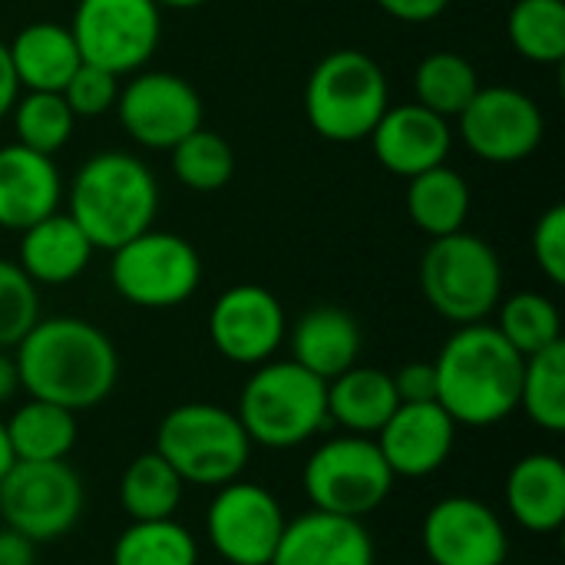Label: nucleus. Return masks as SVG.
I'll list each match as a JSON object with an SVG mask.
<instances>
[{
    "label": "nucleus",
    "mask_w": 565,
    "mask_h": 565,
    "mask_svg": "<svg viewBox=\"0 0 565 565\" xmlns=\"http://www.w3.org/2000/svg\"><path fill=\"white\" fill-rule=\"evenodd\" d=\"M20 391L73 414L99 407L119 384V354L109 334L83 318H40L13 348Z\"/></svg>",
    "instance_id": "f257e3e1"
},
{
    "label": "nucleus",
    "mask_w": 565,
    "mask_h": 565,
    "mask_svg": "<svg viewBox=\"0 0 565 565\" xmlns=\"http://www.w3.org/2000/svg\"><path fill=\"white\" fill-rule=\"evenodd\" d=\"M437 404L457 427H497L520 404L523 354L490 324H460L434 358Z\"/></svg>",
    "instance_id": "f03ea898"
},
{
    "label": "nucleus",
    "mask_w": 565,
    "mask_h": 565,
    "mask_svg": "<svg viewBox=\"0 0 565 565\" xmlns=\"http://www.w3.org/2000/svg\"><path fill=\"white\" fill-rule=\"evenodd\" d=\"M156 212L159 182L152 169L122 149L89 156L66 189V215L83 228L89 245L103 252H116L152 228Z\"/></svg>",
    "instance_id": "7ed1b4c3"
},
{
    "label": "nucleus",
    "mask_w": 565,
    "mask_h": 565,
    "mask_svg": "<svg viewBox=\"0 0 565 565\" xmlns=\"http://www.w3.org/2000/svg\"><path fill=\"white\" fill-rule=\"evenodd\" d=\"M252 447L295 450L315 440L328 420V384L295 364L271 358L252 367L235 407Z\"/></svg>",
    "instance_id": "20e7f679"
},
{
    "label": "nucleus",
    "mask_w": 565,
    "mask_h": 565,
    "mask_svg": "<svg viewBox=\"0 0 565 565\" xmlns=\"http://www.w3.org/2000/svg\"><path fill=\"white\" fill-rule=\"evenodd\" d=\"M152 450L185 480V487L218 490L245 473L255 447L235 411L189 401L159 420Z\"/></svg>",
    "instance_id": "39448f33"
},
{
    "label": "nucleus",
    "mask_w": 565,
    "mask_h": 565,
    "mask_svg": "<svg viewBox=\"0 0 565 565\" xmlns=\"http://www.w3.org/2000/svg\"><path fill=\"white\" fill-rule=\"evenodd\" d=\"M391 106L384 66L364 50H334L305 83V116L328 142H361Z\"/></svg>",
    "instance_id": "423d86ee"
},
{
    "label": "nucleus",
    "mask_w": 565,
    "mask_h": 565,
    "mask_svg": "<svg viewBox=\"0 0 565 565\" xmlns=\"http://www.w3.org/2000/svg\"><path fill=\"white\" fill-rule=\"evenodd\" d=\"M417 278L424 301L454 328L487 321L503 298V262L497 248L467 228L430 238Z\"/></svg>",
    "instance_id": "0eeeda50"
},
{
    "label": "nucleus",
    "mask_w": 565,
    "mask_h": 565,
    "mask_svg": "<svg viewBox=\"0 0 565 565\" xmlns=\"http://www.w3.org/2000/svg\"><path fill=\"white\" fill-rule=\"evenodd\" d=\"M394 473L374 437L341 434L321 440L301 470V487L311 510L364 520L394 493Z\"/></svg>",
    "instance_id": "6e6552de"
},
{
    "label": "nucleus",
    "mask_w": 565,
    "mask_h": 565,
    "mask_svg": "<svg viewBox=\"0 0 565 565\" xmlns=\"http://www.w3.org/2000/svg\"><path fill=\"white\" fill-rule=\"evenodd\" d=\"M109 255V281L116 295L146 311L179 308L202 285V258L195 245L175 232L146 228Z\"/></svg>",
    "instance_id": "1a4fd4ad"
},
{
    "label": "nucleus",
    "mask_w": 565,
    "mask_h": 565,
    "mask_svg": "<svg viewBox=\"0 0 565 565\" xmlns=\"http://www.w3.org/2000/svg\"><path fill=\"white\" fill-rule=\"evenodd\" d=\"M79 60L109 73L132 76L146 70L162 40V10L156 0H79L70 20Z\"/></svg>",
    "instance_id": "9d476101"
},
{
    "label": "nucleus",
    "mask_w": 565,
    "mask_h": 565,
    "mask_svg": "<svg viewBox=\"0 0 565 565\" xmlns=\"http://www.w3.org/2000/svg\"><path fill=\"white\" fill-rule=\"evenodd\" d=\"M86 510V487L66 460L13 463L0 480V520L26 540L53 543L73 533Z\"/></svg>",
    "instance_id": "9b49d317"
},
{
    "label": "nucleus",
    "mask_w": 565,
    "mask_h": 565,
    "mask_svg": "<svg viewBox=\"0 0 565 565\" xmlns=\"http://www.w3.org/2000/svg\"><path fill=\"white\" fill-rule=\"evenodd\" d=\"M278 497L252 480H232L215 490L205 510V543L228 565H271L285 533Z\"/></svg>",
    "instance_id": "f8f14e48"
},
{
    "label": "nucleus",
    "mask_w": 565,
    "mask_h": 565,
    "mask_svg": "<svg viewBox=\"0 0 565 565\" xmlns=\"http://www.w3.org/2000/svg\"><path fill=\"white\" fill-rule=\"evenodd\" d=\"M116 116L126 136L152 152H169L179 139L195 132L205 119L199 89L166 70H139L119 86Z\"/></svg>",
    "instance_id": "ddd939ff"
},
{
    "label": "nucleus",
    "mask_w": 565,
    "mask_h": 565,
    "mask_svg": "<svg viewBox=\"0 0 565 565\" xmlns=\"http://www.w3.org/2000/svg\"><path fill=\"white\" fill-rule=\"evenodd\" d=\"M457 119L463 146L493 166L530 159L546 136L540 103L516 86H480Z\"/></svg>",
    "instance_id": "4468645a"
},
{
    "label": "nucleus",
    "mask_w": 565,
    "mask_h": 565,
    "mask_svg": "<svg viewBox=\"0 0 565 565\" xmlns=\"http://www.w3.org/2000/svg\"><path fill=\"white\" fill-rule=\"evenodd\" d=\"M285 334V305L265 285H232L209 308V341L228 364L258 367L271 361Z\"/></svg>",
    "instance_id": "2eb2a0df"
},
{
    "label": "nucleus",
    "mask_w": 565,
    "mask_h": 565,
    "mask_svg": "<svg viewBox=\"0 0 565 565\" xmlns=\"http://www.w3.org/2000/svg\"><path fill=\"white\" fill-rule=\"evenodd\" d=\"M420 546L434 565H507L503 516L477 497H444L420 523Z\"/></svg>",
    "instance_id": "dca6fc26"
},
{
    "label": "nucleus",
    "mask_w": 565,
    "mask_h": 565,
    "mask_svg": "<svg viewBox=\"0 0 565 565\" xmlns=\"http://www.w3.org/2000/svg\"><path fill=\"white\" fill-rule=\"evenodd\" d=\"M457 430L460 427L437 401L401 404L374 434V444L384 454L394 480H424L450 460L457 447Z\"/></svg>",
    "instance_id": "f3484780"
},
{
    "label": "nucleus",
    "mask_w": 565,
    "mask_h": 565,
    "mask_svg": "<svg viewBox=\"0 0 565 565\" xmlns=\"http://www.w3.org/2000/svg\"><path fill=\"white\" fill-rule=\"evenodd\" d=\"M367 139L377 162L401 179H414L434 166H444L454 149L450 119L430 113L420 103L387 106Z\"/></svg>",
    "instance_id": "a211bd4d"
},
{
    "label": "nucleus",
    "mask_w": 565,
    "mask_h": 565,
    "mask_svg": "<svg viewBox=\"0 0 565 565\" xmlns=\"http://www.w3.org/2000/svg\"><path fill=\"white\" fill-rule=\"evenodd\" d=\"M271 565H377V546L364 520L308 510L285 523Z\"/></svg>",
    "instance_id": "6ab92c4d"
},
{
    "label": "nucleus",
    "mask_w": 565,
    "mask_h": 565,
    "mask_svg": "<svg viewBox=\"0 0 565 565\" xmlns=\"http://www.w3.org/2000/svg\"><path fill=\"white\" fill-rule=\"evenodd\" d=\"M60 202L63 179L53 156L33 152L20 142L0 146V228L23 232L60 212Z\"/></svg>",
    "instance_id": "aec40b11"
},
{
    "label": "nucleus",
    "mask_w": 565,
    "mask_h": 565,
    "mask_svg": "<svg viewBox=\"0 0 565 565\" xmlns=\"http://www.w3.org/2000/svg\"><path fill=\"white\" fill-rule=\"evenodd\" d=\"M285 344L291 361L321 377L324 384L344 374L361 358V324L348 308L315 305L295 324H288Z\"/></svg>",
    "instance_id": "412c9836"
},
{
    "label": "nucleus",
    "mask_w": 565,
    "mask_h": 565,
    "mask_svg": "<svg viewBox=\"0 0 565 565\" xmlns=\"http://www.w3.org/2000/svg\"><path fill=\"white\" fill-rule=\"evenodd\" d=\"M507 513L516 526L536 536L559 533L565 523V463L563 457L536 450L520 457L503 487Z\"/></svg>",
    "instance_id": "4be33fe9"
},
{
    "label": "nucleus",
    "mask_w": 565,
    "mask_h": 565,
    "mask_svg": "<svg viewBox=\"0 0 565 565\" xmlns=\"http://www.w3.org/2000/svg\"><path fill=\"white\" fill-rule=\"evenodd\" d=\"M93 252L96 248L89 245L83 228L66 212H53L20 232L17 265L36 288H56L76 281L86 271Z\"/></svg>",
    "instance_id": "5701e85b"
},
{
    "label": "nucleus",
    "mask_w": 565,
    "mask_h": 565,
    "mask_svg": "<svg viewBox=\"0 0 565 565\" xmlns=\"http://www.w3.org/2000/svg\"><path fill=\"white\" fill-rule=\"evenodd\" d=\"M7 50L23 93H60L83 63L70 26L56 20H36L20 26Z\"/></svg>",
    "instance_id": "b1692460"
},
{
    "label": "nucleus",
    "mask_w": 565,
    "mask_h": 565,
    "mask_svg": "<svg viewBox=\"0 0 565 565\" xmlns=\"http://www.w3.org/2000/svg\"><path fill=\"white\" fill-rule=\"evenodd\" d=\"M401 407L394 377L381 367L354 364L328 381V420L344 434L374 437Z\"/></svg>",
    "instance_id": "393cba45"
},
{
    "label": "nucleus",
    "mask_w": 565,
    "mask_h": 565,
    "mask_svg": "<svg viewBox=\"0 0 565 565\" xmlns=\"http://www.w3.org/2000/svg\"><path fill=\"white\" fill-rule=\"evenodd\" d=\"M407 215L427 238H444L467 228L470 218V185L454 166H434L414 179H407Z\"/></svg>",
    "instance_id": "a878e982"
},
{
    "label": "nucleus",
    "mask_w": 565,
    "mask_h": 565,
    "mask_svg": "<svg viewBox=\"0 0 565 565\" xmlns=\"http://www.w3.org/2000/svg\"><path fill=\"white\" fill-rule=\"evenodd\" d=\"M7 440L13 450V460L20 463H53L66 460L76 447L79 424L76 414L36 397H26L7 420Z\"/></svg>",
    "instance_id": "bb28decb"
},
{
    "label": "nucleus",
    "mask_w": 565,
    "mask_h": 565,
    "mask_svg": "<svg viewBox=\"0 0 565 565\" xmlns=\"http://www.w3.org/2000/svg\"><path fill=\"white\" fill-rule=\"evenodd\" d=\"M185 480L156 454L146 450L129 460L119 480V507L129 516V523L146 520H172L182 507Z\"/></svg>",
    "instance_id": "cd10ccee"
},
{
    "label": "nucleus",
    "mask_w": 565,
    "mask_h": 565,
    "mask_svg": "<svg viewBox=\"0 0 565 565\" xmlns=\"http://www.w3.org/2000/svg\"><path fill=\"white\" fill-rule=\"evenodd\" d=\"M477 89H480V76L473 63L454 50L427 53L414 70V96H417L414 103L427 106L444 119H457L467 109V103L477 96Z\"/></svg>",
    "instance_id": "c85d7f7f"
},
{
    "label": "nucleus",
    "mask_w": 565,
    "mask_h": 565,
    "mask_svg": "<svg viewBox=\"0 0 565 565\" xmlns=\"http://www.w3.org/2000/svg\"><path fill=\"white\" fill-rule=\"evenodd\" d=\"M516 411L546 434L565 430V341L523 358L520 404Z\"/></svg>",
    "instance_id": "c756f323"
},
{
    "label": "nucleus",
    "mask_w": 565,
    "mask_h": 565,
    "mask_svg": "<svg viewBox=\"0 0 565 565\" xmlns=\"http://www.w3.org/2000/svg\"><path fill=\"white\" fill-rule=\"evenodd\" d=\"M109 565H199V543L175 516L129 523L113 543Z\"/></svg>",
    "instance_id": "7c9ffc66"
},
{
    "label": "nucleus",
    "mask_w": 565,
    "mask_h": 565,
    "mask_svg": "<svg viewBox=\"0 0 565 565\" xmlns=\"http://www.w3.org/2000/svg\"><path fill=\"white\" fill-rule=\"evenodd\" d=\"M513 50L536 66H559L565 60L563 0H516L507 17Z\"/></svg>",
    "instance_id": "2f4dec72"
},
{
    "label": "nucleus",
    "mask_w": 565,
    "mask_h": 565,
    "mask_svg": "<svg viewBox=\"0 0 565 565\" xmlns=\"http://www.w3.org/2000/svg\"><path fill=\"white\" fill-rule=\"evenodd\" d=\"M523 358L540 354L563 341V315L550 295L540 291H516L500 298L497 324H493Z\"/></svg>",
    "instance_id": "473e14b6"
},
{
    "label": "nucleus",
    "mask_w": 565,
    "mask_h": 565,
    "mask_svg": "<svg viewBox=\"0 0 565 565\" xmlns=\"http://www.w3.org/2000/svg\"><path fill=\"white\" fill-rule=\"evenodd\" d=\"M169 152H172V175L189 192H202V195L222 192L235 175L232 146L205 126H199L195 132L179 139Z\"/></svg>",
    "instance_id": "72a5a7b5"
},
{
    "label": "nucleus",
    "mask_w": 565,
    "mask_h": 565,
    "mask_svg": "<svg viewBox=\"0 0 565 565\" xmlns=\"http://www.w3.org/2000/svg\"><path fill=\"white\" fill-rule=\"evenodd\" d=\"M10 119L17 132L13 142L43 156H56L76 129V116L60 93H23L10 109Z\"/></svg>",
    "instance_id": "f704fd0d"
},
{
    "label": "nucleus",
    "mask_w": 565,
    "mask_h": 565,
    "mask_svg": "<svg viewBox=\"0 0 565 565\" xmlns=\"http://www.w3.org/2000/svg\"><path fill=\"white\" fill-rule=\"evenodd\" d=\"M40 321V288L26 278V271L0 258V348L13 351L23 334Z\"/></svg>",
    "instance_id": "c9c22d12"
},
{
    "label": "nucleus",
    "mask_w": 565,
    "mask_h": 565,
    "mask_svg": "<svg viewBox=\"0 0 565 565\" xmlns=\"http://www.w3.org/2000/svg\"><path fill=\"white\" fill-rule=\"evenodd\" d=\"M119 86H122V79L116 73L93 66V63H79L76 73L60 89V96L66 99L70 113L76 119H99V116L113 113V106L119 99Z\"/></svg>",
    "instance_id": "e433bc0d"
},
{
    "label": "nucleus",
    "mask_w": 565,
    "mask_h": 565,
    "mask_svg": "<svg viewBox=\"0 0 565 565\" xmlns=\"http://www.w3.org/2000/svg\"><path fill=\"white\" fill-rule=\"evenodd\" d=\"M533 258L550 285H565V205H550L533 225Z\"/></svg>",
    "instance_id": "4c0bfd02"
},
{
    "label": "nucleus",
    "mask_w": 565,
    "mask_h": 565,
    "mask_svg": "<svg viewBox=\"0 0 565 565\" xmlns=\"http://www.w3.org/2000/svg\"><path fill=\"white\" fill-rule=\"evenodd\" d=\"M394 391L401 404H427L437 401V371L434 361H411L397 367L394 374Z\"/></svg>",
    "instance_id": "58836bf2"
},
{
    "label": "nucleus",
    "mask_w": 565,
    "mask_h": 565,
    "mask_svg": "<svg viewBox=\"0 0 565 565\" xmlns=\"http://www.w3.org/2000/svg\"><path fill=\"white\" fill-rule=\"evenodd\" d=\"M374 3L401 23H430L450 7V0H374Z\"/></svg>",
    "instance_id": "ea45409f"
},
{
    "label": "nucleus",
    "mask_w": 565,
    "mask_h": 565,
    "mask_svg": "<svg viewBox=\"0 0 565 565\" xmlns=\"http://www.w3.org/2000/svg\"><path fill=\"white\" fill-rule=\"evenodd\" d=\"M0 565H36V543L10 526H0Z\"/></svg>",
    "instance_id": "a19ab883"
},
{
    "label": "nucleus",
    "mask_w": 565,
    "mask_h": 565,
    "mask_svg": "<svg viewBox=\"0 0 565 565\" xmlns=\"http://www.w3.org/2000/svg\"><path fill=\"white\" fill-rule=\"evenodd\" d=\"M17 99H20V79H17V73H13L7 43L0 40V119L10 116V109L17 106Z\"/></svg>",
    "instance_id": "79ce46f5"
},
{
    "label": "nucleus",
    "mask_w": 565,
    "mask_h": 565,
    "mask_svg": "<svg viewBox=\"0 0 565 565\" xmlns=\"http://www.w3.org/2000/svg\"><path fill=\"white\" fill-rule=\"evenodd\" d=\"M20 391V377H17V364H13V351L0 348V407L10 404V397Z\"/></svg>",
    "instance_id": "37998d69"
},
{
    "label": "nucleus",
    "mask_w": 565,
    "mask_h": 565,
    "mask_svg": "<svg viewBox=\"0 0 565 565\" xmlns=\"http://www.w3.org/2000/svg\"><path fill=\"white\" fill-rule=\"evenodd\" d=\"M17 460H13V450H10V440H7V427H3V420H0V480L7 477V470L13 467Z\"/></svg>",
    "instance_id": "c03bdc74"
},
{
    "label": "nucleus",
    "mask_w": 565,
    "mask_h": 565,
    "mask_svg": "<svg viewBox=\"0 0 565 565\" xmlns=\"http://www.w3.org/2000/svg\"><path fill=\"white\" fill-rule=\"evenodd\" d=\"M212 0H156L159 10H195V7H205Z\"/></svg>",
    "instance_id": "a18cd8bd"
}]
</instances>
